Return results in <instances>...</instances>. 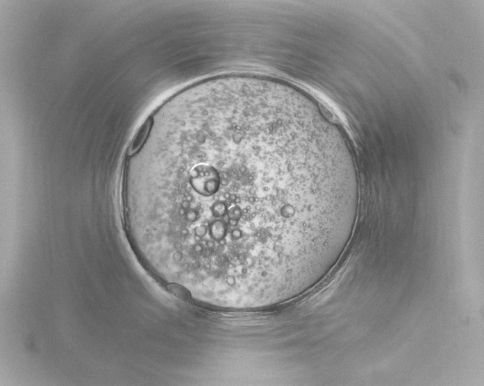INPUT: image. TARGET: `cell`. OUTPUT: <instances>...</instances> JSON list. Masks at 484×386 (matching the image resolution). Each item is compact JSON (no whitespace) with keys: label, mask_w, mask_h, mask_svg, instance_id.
I'll list each match as a JSON object with an SVG mask.
<instances>
[{"label":"cell","mask_w":484,"mask_h":386,"mask_svg":"<svg viewBox=\"0 0 484 386\" xmlns=\"http://www.w3.org/2000/svg\"><path fill=\"white\" fill-rule=\"evenodd\" d=\"M191 187L198 194L210 198L217 192L220 185V176L214 167L201 161L192 167L190 171Z\"/></svg>","instance_id":"cell-1"},{"label":"cell","mask_w":484,"mask_h":386,"mask_svg":"<svg viewBox=\"0 0 484 386\" xmlns=\"http://www.w3.org/2000/svg\"><path fill=\"white\" fill-rule=\"evenodd\" d=\"M153 120L152 117H149L147 121L141 126L135 137H134L129 150V155L133 156L137 153L141 147L144 146L153 127Z\"/></svg>","instance_id":"cell-2"}]
</instances>
